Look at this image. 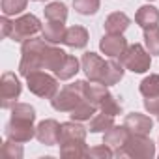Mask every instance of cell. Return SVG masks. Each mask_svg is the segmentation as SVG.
<instances>
[{"label":"cell","mask_w":159,"mask_h":159,"mask_svg":"<svg viewBox=\"0 0 159 159\" xmlns=\"http://www.w3.org/2000/svg\"><path fill=\"white\" fill-rule=\"evenodd\" d=\"M21 54L23 56L19 64V73L25 79L34 71H43V69L56 71L60 64L64 62V58L67 56L66 51L39 38H28L26 41H23Z\"/></svg>","instance_id":"obj_1"},{"label":"cell","mask_w":159,"mask_h":159,"mask_svg":"<svg viewBox=\"0 0 159 159\" xmlns=\"http://www.w3.org/2000/svg\"><path fill=\"white\" fill-rule=\"evenodd\" d=\"M36 111L28 103H15L11 107V118L6 125V137L15 142H28L32 137H36Z\"/></svg>","instance_id":"obj_2"},{"label":"cell","mask_w":159,"mask_h":159,"mask_svg":"<svg viewBox=\"0 0 159 159\" xmlns=\"http://www.w3.org/2000/svg\"><path fill=\"white\" fill-rule=\"evenodd\" d=\"M84 98L94 103L101 112L105 114H111V116H116L122 112V107L118 105V101L114 99V96L107 90L105 84H99V83H86L84 81Z\"/></svg>","instance_id":"obj_3"},{"label":"cell","mask_w":159,"mask_h":159,"mask_svg":"<svg viewBox=\"0 0 159 159\" xmlns=\"http://www.w3.org/2000/svg\"><path fill=\"white\" fill-rule=\"evenodd\" d=\"M116 157H133V159H152L155 155V144L148 139V135L129 133L125 144L114 150Z\"/></svg>","instance_id":"obj_4"},{"label":"cell","mask_w":159,"mask_h":159,"mask_svg":"<svg viewBox=\"0 0 159 159\" xmlns=\"http://www.w3.org/2000/svg\"><path fill=\"white\" fill-rule=\"evenodd\" d=\"M84 81H75L73 84L64 86L62 90L56 92V96L51 99V105L54 111L60 112H71L77 105L84 101Z\"/></svg>","instance_id":"obj_5"},{"label":"cell","mask_w":159,"mask_h":159,"mask_svg":"<svg viewBox=\"0 0 159 159\" xmlns=\"http://www.w3.org/2000/svg\"><path fill=\"white\" fill-rule=\"evenodd\" d=\"M120 62L124 64L125 69L133 71V73H146L152 66V58L148 49H144L140 43H133L127 45V49L124 51V54L120 56Z\"/></svg>","instance_id":"obj_6"},{"label":"cell","mask_w":159,"mask_h":159,"mask_svg":"<svg viewBox=\"0 0 159 159\" xmlns=\"http://www.w3.org/2000/svg\"><path fill=\"white\" fill-rule=\"evenodd\" d=\"M26 86L28 90L43 99H52L58 92V83H56V77L45 73V71H34L26 77Z\"/></svg>","instance_id":"obj_7"},{"label":"cell","mask_w":159,"mask_h":159,"mask_svg":"<svg viewBox=\"0 0 159 159\" xmlns=\"http://www.w3.org/2000/svg\"><path fill=\"white\" fill-rule=\"evenodd\" d=\"M21 96V83L15 73L6 71L0 79V107L11 109Z\"/></svg>","instance_id":"obj_8"},{"label":"cell","mask_w":159,"mask_h":159,"mask_svg":"<svg viewBox=\"0 0 159 159\" xmlns=\"http://www.w3.org/2000/svg\"><path fill=\"white\" fill-rule=\"evenodd\" d=\"M41 23L36 15L28 13V15H23L19 19L13 21V30H11V39L13 41H26L28 38H34L39 30H41Z\"/></svg>","instance_id":"obj_9"},{"label":"cell","mask_w":159,"mask_h":159,"mask_svg":"<svg viewBox=\"0 0 159 159\" xmlns=\"http://www.w3.org/2000/svg\"><path fill=\"white\" fill-rule=\"evenodd\" d=\"M81 69L84 71L86 79H90L92 83H99L103 69H105V60L98 56L96 52H84L81 58Z\"/></svg>","instance_id":"obj_10"},{"label":"cell","mask_w":159,"mask_h":159,"mask_svg":"<svg viewBox=\"0 0 159 159\" xmlns=\"http://www.w3.org/2000/svg\"><path fill=\"white\" fill-rule=\"evenodd\" d=\"M60 137V124L56 120H43L36 127V139L45 144V146H54L58 144Z\"/></svg>","instance_id":"obj_11"},{"label":"cell","mask_w":159,"mask_h":159,"mask_svg":"<svg viewBox=\"0 0 159 159\" xmlns=\"http://www.w3.org/2000/svg\"><path fill=\"white\" fill-rule=\"evenodd\" d=\"M99 49H101L103 54H107L111 58H118L127 49V41L122 34H107L99 41Z\"/></svg>","instance_id":"obj_12"},{"label":"cell","mask_w":159,"mask_h":159,"mask_svg":"<svg viewBox=\"0 0 159 159\" xmlns=\"http://www.w3.org/2000/svg\"><path fill=\"white\" fill-rule=\"evenodd\" d=\"M124 125H125L131 133L150 135V133H152V127H153V122H152V118H150V116H146V114L131 112V114H127V116H125Z\"/></svg>","instance_id":"obj_13"},{"label":"cell","mask_w":159,"mask_h":159,"mask_svg":"<svg viewBox=\"0 0 159 159\" xmlns=\"http://www.w3.org/2000/svg\"><path fill=\"white\" fill-rule=\"evenodd\" d=\"M86 139V127H83L79 122H66L60 124V137H58V144L62 142H69V140H84Z\"/></svg>","instance_id":"obj_14"},{"label":"cell","mask_w":159,"mask_h":159,"mask_svg":"<svg viewBox=\"0 0 159 159\" xmlns=\"http://www.w3.org/2000/svg\"><path fill=\"white\" fill-rule=\"evenodd\" d=\"M124 64L122 62H116V60H107L105 62V69H103V75H101V81L99 84H105V86H112L116 83L122 81L124 77Z\"/></svg>","instance_id":"obj_15"},{"label":"cell","mask_w":159,"mask_h":159,"mask_svg":"<svg viewBox=\"0 0 159 159\" xmlns=\"http://www.w3.org/2000/svg\"><path fill=\"white\" fill-rule=\"evenodd\" d=\"M62 43H66L67 47H73V49H83L88 43V30L84 26L75 25V26L66 30V36H64Z\"/></svg>","instance_id":"obj_16"},{"label":"cell","mask_w":159,"mask_h":159,"mask_svg":"<svg viewBox=\"0 0 159 159\" xmlns=\"http://www.w3.org/2000/svg\"><path fill=\"white\" fill-rule=\"evenodd\" d=\"M129 133H131V131H129L125 125H112L111 129H107V131H105V135H103V144L111 146L112 150L122 148V146L125 144V140H127Z\"/></svg>","instance_id":"obj_17"},{"label":"cell","mask_w":159,"mask_h":159,"mask_svg":"<svg viewBox=\"0 0 159 159\" xmlns=\"http://www.w3.org/2000/svg\"><path fill=\"white\" fill-rule=\"evenodd\" d=\"M90 148L84 140H69L60 144V155L66 159H79V157H88Z\"/></svg>","instance_id":"obj_18"},{"label":"cell","mask_w":159,"mask_h":159,"mask_svg":"<svg viewBox=\"0 0 159 159\" xmlns=\"http://www.w3.org/2000/svg\"><path fill=\"white\" fill-rule=\"evenodd\" d=\"M129 17L124 11H114L105 19V32L107 34H124V30L129 26Z\"/></svg>","instance_id":"obj_19"},{"label":"cell","mask_w":159,"mask_h":159,"mask_svg":"<svg viewBox=\"0 0 159 159\" xmlns=\"http://www.w3.org/2000/svg\"><path fill=\"white\" fill-rule=\"evenodd\" d=\"M135 23L142 28L157 26L159 25V10L153 6H140L137 15H135Z\"/></svg>","instance_id":"obj_20"},{"label":"cell","mask_w":159,"mask_h":159,"mask_svg":"<svg viewBox=\"0 0 159 159\" xmlns=\"http://www.w3.org/2000/svg\"><path fill=\"white\" fill-rule=\"evenodd\" d=\"M66 26H64V23H60V21H47V25L41 28V32H43V39L45 41H49V43H62L64 41V36H66Z\"/></svg>","instance_id":"obj_21"},{"label":"cell","mask_w":159,"mask_h":159,"mask_svg":"<svg viewBox=\"0 0 159 159\" xmlns=\"http://www.w3.org/2000/svg\"><path fill=\"white\" fill-rule=\"evenodd\" d=\"M79 66H81V62H79L75 56L67 54V56L64 58V62L60 64V67L54 71V75H56V79H60V81H67V79H71V77L77 75Z\"/></svg>","instance_id":"obj_22"},{"label":"cell","mask_w":159,"mask_h":159,"mask_svg":"<svg viewBox=\"0 0 159 159\" xmlns=\"http://www.w3.org/2000/svg\"><path fill=\"white\" fill-rule=\"evenodd\" d=\"M96 111H98V107H96L94 103H90L88 99H84L81 105H77V107L69 112V116H71V120H75V122H86V120H92V118H94Z\"/></svg>","instance_id":"obj_23"},{"label":"cell","mask_w":159,"mask_h":159,"mask_svg":"<svg viewBox=\"0 0 159 159\" xmlns=\"http://www.w3.org/2000/svg\"><path fill=\"white\" fill-rule=\"evenodd\" d=\"M112 125H114V116L99 112V114H94V118L90 120V127L88 129H90V133H105Z\"/></svg>","instance_id":"obj_24"},{"label":"cell","mask_w":159,"mask_h":159,"mask_svg":"<svg viewBox=\"0 0 159 159\" xmlns=\"http://www.w3.org/2000/svg\"><path fill=\"white\" fill-rule=\"evenodd\" d=\"M43 13H45V19L47 21L66 23V19H67V8L62 2H51V4H47L45 10H43Z\"/></svg>","instance_id":"obj_25"},{"label":"cell","mask_w":159,"mask_h":159,"mask_svg":"<svg viewBox=\"0 0 159 159\" xmlns=\"http://www.w3.org/2000/svg\"><path fill=\"white\" fill-rule=\"evenodd\" d=\"M140 94L144 98H153V96H159V75L152 73L148 77H144L140 81V86H139Z\"/></svg>","instance_id":"obj_26"},{"label":"cell","mask_w":159,"mask_h":159,"mask_svg":"<svg viewBox=\"0 0 159 159\" xmlns=\"http://www.w3.org/2000/svg\"><path fill=\"white\" fill-rule=\"evenodd\" d=\"M144 45L150 54H159V25L144 28Z\"/></svg>","instance_id":"obj_27"},{"label":"cell","mask_w":159,"mask_h":159,"mask_svg":"<svg viewBox=\"0 0 159 159\" xmlns=\"http://www.w3.org/2000/svg\"><path fill=\"white\" fill-rule=\"evenodd\" d=\"M26 4L28 0H2L0 2V8H2V13L6 17L10 15H19L26 10Z\"/></svg>","instance_id":"obj_28"},{"label":"cell","mask_w":159,"mask_h":159,"mask_svg":"<svg viewBox=\"0 0 159 159\" xmlns=\"http://www.w3.org/2000/svg\"><path fill=\"white\" fill-rule=\"evenodd\" d=\"M4 159H21L23 157V146L21 142H15V140H6L2 144V150H0Z\"/></svg>","instance_id":"obj_29"},{"label":"cell","mask_w":159,"mask_h":159,"mask_svg":"<svg viewBox=\"0 0 159 159\" xmlns=\"http://www.w3.org/2000/svg\"><path fill=\"white\" fill-rule=\"evenodd\" d=\"M101 0H73V8L81 15H94L99 10Z\"/></svg>","instance_id":"obj_30"},{"label":"cell","mask_w":159,"mask_h":159,"mask_svg":"<svg viewBox=\"0 0 159 159\" xmlns=\"http://www.w3.org/2000/svg\"><path fill=\"white\" fill-rule=\"evenodd\" d=\"M88 157L111 159V157H114V152H112V148H111V146H107V144H101V146H94V148H90V153H88Z\"/></svg>","instance_id":"obj_31"},{"label":"cell","mask_w":159,"mask_h":159,"mask_svg":"<svg viewBox=\"0 0 159 159\" xmlns=\"http://www.w3.org/2000/svg\"><path fill=\"white\" fill-rule=\"evenodd\" d=\"M144 109H146L150 114H159V96L144 98Z\"/></svg>","instance_id":"obj_32"},{"label":"cell","mask_w":159,"mask_h":159,"mask_svg":"<svg viewBox=\"0 0 159 159\" xmlns=\"http://www.w3.org/2000/svg\"><path fill=\"white\" fill-rule=\"evenodd\" d=\"M0 28H2V38H10L13 30V21H10L6 15L0 19Z\"/></svg>","instance_id":"obj_33"},{"label":"cell","mask_w":159,"mask_h":159,"mask_svg":"<svg viewBox=\"0 0 159 159\" xmlns=\"http://www.w3.org/2000/svg\"><path fill=\"white\" fill-rule=\"evenodd\" d=\"M34 2H41V0H34Z\"/></svg>","instance_id":"obj_34"},{"label":"cell","mask_w":159,"mask_h":159,"mask_svg":"<svg viewBox=\"0 0 159 159\" xmlns=\"http://www.w3.org/2000/svg\"><path fill=\"white\" fill-rule=\"evenodd\" d=\"M157 120H159V114H157Z\"/></svg>","instance_id":"obj_35"},{"label":"cell","mask_w":159,"mask_h":159,"mask_svg":"<svg viewBox=\"0 0 159 159\" xmlns=\"http://www.w3.org/2000/svg\"><path fill=\"white\" fill-rule=\"evenodd\" d=\"M150 2H152V0H150Z\"/></svg>","instance_id":"obj_36"}]
</instances>
